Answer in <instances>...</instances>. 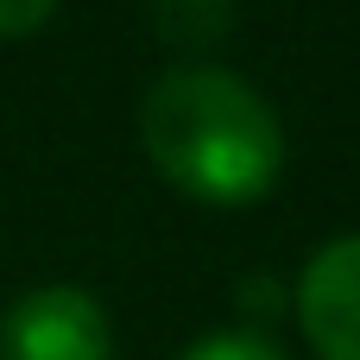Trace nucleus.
<instances>
[{"mask_svg": "<svg viewBox=\"0 0 360 360\" xmlns=\"http://www.w3.org/2000/svg\"><path fill=\"white\" fill-rule=\"evenodd\" d=\"M146 13L171 51H215L234 32L240 0H146Z\"/></svg>", "mask_w": 360, "mask_h": 360, "instance_id": "20e7f679", "label": "nucleus"}, {"mask_svg": "<svg viewBox=\"0 0 360 360\" xmlns=\"http://www.w3.org/2000/svg\"><path fill=\"white\" fill-rule=\"evenodd\" d=\"M184 360H291L278 342H266V335H253V329H221V335H202V342H190Z\"/></svg>", "mask_w": 360, "mask_h": 360, "instance_id": "39448f33", "label": "nucleus"}, {"mask_svg": "<svg viewBox=\"0 0 360 360\" xmlns=\"http://www.w3.org/2000/svg\"><path fill=\"white\" fill-rule=\"evenodd\" d=\"M152 171L209 209H247L285 177V127L272 101L221 63H171L139 101Z\"/></svg>", "mask_w": 360, "mask_h": 360, "instance_id": "f257e3e1", "label": "nucleus"}, {"mask_svg": "<svg viewBox=\"0 0 360 360\" xmlns=\"http://www.w3.org/2000/svg\"><path fill=\"white\" fill-rule=\"evenodd\" d=\"M0 360H114V323L82 285H32L0 310Z\"/></svg>", "mask_w": 360, "mask_h": 360, "instance_id": "f03ea898", "label": "nucleus"}, {"mask_svg": "<svg viewBox=\"0 0 360 360\" xmlns=\"http://www.w3.org/2000/svg\"><path fill=\"white\" fill-rule=\"evenodd\" d=\"M297 323L323 360H360V234L310 253L297 278Z\"/></svg>", "mask_w": 360, "mask_h": 360, "instance_id": "7ed1b4c3", "label": "nucleus"}, {"mask_svg": "<svg viewBox=\"0 0 360 360\" xmlns=\"http://www.w3.org/2000/svg\"><path fill=\"white\" fill-rule=\"evenodd\" d=\"M51 13H57V0H0V44L6 38H32Z\"/></svg>", "mask_w": 360, "mask_h": 360, "instance_id": "423d86ee", "label": "nucleus"}]
</instances>
